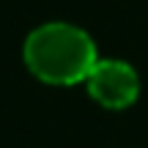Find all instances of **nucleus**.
<instances>
[{
	"label": "nucleus",
	"instance_id": "nucleus-1",
	"mask_svg": "<svg viewBox=\"0 0 148 148\" xmlns=\"http://www.w3.org/2000/svg\"><path fill=\"white\" fill-rule=\"evenodd\" d=\"M25 63L44 82L74 85L79 79H88L99 58H96V44L85 30L66 22H49L27 36Z\"/></svg>",
	"mask_w": 148,
	"mask_h": 148
},
{
	"label": "nucleus",
	"instance_id": "nucleus-2",
	"mask_svg": "<svg viewBox=\"0 0 148 148\" xmlns=\"http://www.w3.org/2000/svg\"><path fill=\"white\" fill-rule=\"evenodd\" d=\"M88 90L99 104L121 110L137 99L140 79L137 71L123 60H99L88 74Z\"/></svg>",
	"mask_w": 148,
	"mask_h": 148
}]
</instances>
